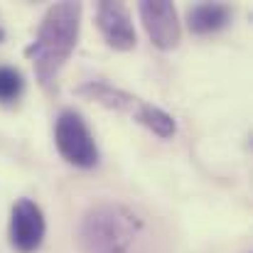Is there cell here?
<instances>
[{"instance_id":"cell-1","label":"cell","mask_w":253,"mask_h":253,"mask_svg":"<svg viewBox=\"0 0 253 253\" xmlns=\"http://www.w3.org/2000/svg\"><path fill=\"white\" fill-rule=\"evenodd\" d=\"M79 244L84 253H150L148 221L121 202H101L86 211Z\"/></svg>"},{"instance_id":"cell-2","label":"cell","mask_w":253,"mask_h":253,"mask_svg":"<svg viewBox=\"0 0 253 253\" xmlns=\"http://www.w3.org/2000/svg\"><path fill=\"white\" fill-rule=\"evenodd\" d=\"M82 25V5L79 2H57L47 10L37 40L27 47V57L35 64L37 82L44 88H52L62 67L72 57Z\"/></svg>"},{"instance_id":"cell-3","label":"cell","mask_w":253,"mask_h":253,"mask_svg":"<svg viewBox=\"0 0 253 253\" xmlns=\"http://www.w3.org/2000/svg\"><path fill=\"white\" fill-rule=\"evenodd\" d=\"M54 143L59 155L77 168H93L98 163V148L93 143V135L88 133L82 116L74 111H64L57 118Z\"/></svg>"},{"instance_id":"cell-4","label":"cell","mask_w":253,"mask_h":253,"mask_svg":"<svg viewBox=\"0 0 253 253\" xmlns=\"http://www.w3.org/2000/svg\"><path fill=\"white\" fill-rule=\"evenodd\" d=\"M140 20L145 25V32L150 35L153 44L160 49H172L179 44L182 30H179V20H177V10L172 2L165 0H148L140 2Z\"/></svg>"},{"instance_id":"cell-5","label":"cell","mask_w":253,"mask_h":253,"mask_svg":"<svg viewBox=\"0 0 253 253\" xmlns=\"http://www.w3.org/2000/svg\"><path fill=\"white\" fill-rule=\"evenodd\" d=\"M44 239V216L42 209L30 202V199H20L12 207V221H10V241L17 251L32 253L40 249Z\"/></svg>"},{"instance_id":"cell-6","label":"cell","mask_w":253,"mask_h":253,"mask_svg":"<svg viewBox=\"0 0 253 253\" xmlns=\"http://www.w3.org/2000/svg\"><path fill=\"white\" fill-rule=\"evenodd\" d=\"M96 20H98V30H101L103 40L113 49L126 52V49L135 47V30H133L128 7L123 2H101Z\"/></svg>"},{"instance_id":"cell-7","label":"cell","mask_w":253,"mask_h":253,"mask_svg":"<svg viewBox=\"0 0 253 253\" xmlns=\"http://www.w3.org/2000/svg\"><path fill=\"white\" fill-rule=\"evenodd\" d=\"M79 96H86V98H91V101H96V103H101V106H106V108L128 113V116H133L135 121H138V116H140V111H143V106H145L140 98H135V96H130V93L121 91V88L101 84V82H88V84H84L79 88Z\"/></svg>"},{"instance_id":"cell-8","label":"cell","mask_w":253,"mask_h":253,"mask_svg":"<svg viewBox=\"0 0 253 253\" xmlns=\"http://www.w3.org/2000/svg\"><path fill=\"white\" fill-rule=\"evenodd\" d=\"M231 17V10L219 2H202L189 10V30L194 35H209L221 30Z\"/></svg>"},{"instance_id":"cell-9","label":"cell","mask_w":253,"mask_h":253,"mask_svg":"<svg viewBox=\"0 0 253 253\" xmlns=\"http://www.w3.org/2000/svg\"><path fill=\"white\" fill-rule=\"evenodd\" d=\"M138 123H143L145 128H150L160 138H172L174 135V121H172V116L165 113L163 108H158V106L145 103L143 111H140V116H138Z\"/></svg>"},{"instance_id":"cell-10","label":"cell","mask_w":253,"mask_h":253,"mask_svg":"<svg viewBox=\"0 0 253 253\" xmlns=\"http://www.w3.org/2000/svg\"><path fill=\"white\" fill-rule=\"evenodd\" d=\"M20 93H22V74L12 67H0V101L2 103L17 101Z\"/></svg>"},{"instance_id":"cell-11","label":"cell","mask_w":253,"mask_h":253,"mask_svg":"<svg viewBox=\"0 0 253 253\" xmlns=\"http://www.w3.org/2000/svg\"><path fill=\"white\" fill-rule=\"evenodd\" d=\"M0 40H2V30H0Z\"/></svg>"}]
</instances>
